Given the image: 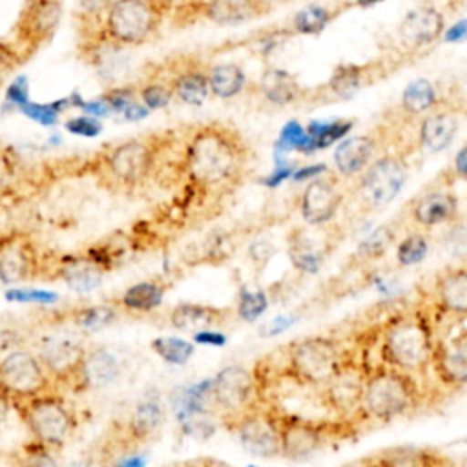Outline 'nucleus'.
<instances>
[{
  "label": "nucleus",
  "instance_id": "obj_1",
  "mask_svg": "<svg viewBox=\"0 0 467 467\" xmlns=\"http://www.w3.org/2000/svg\"><path fill=\"white\" fill-rule=\"evenodd\" d=\"M252 148L243 133L223 122L197 124L182 135L173 161V179L188 202L221 204L246 181Z\"/></svg>",
  "mask_w": 467,
  "mask_h": 467
},
{
  "label": "nucleus",
  "instance_id": "obj_2",
  "mask_svg": "<svg viewBox=\"0 0 467 467\" xmlns=\"http://www.w3.org/2000/svg\"><path fill=\"white\" fill-rule=\"evenodd\" d=\"M367 339L368 327L347 336L310 334L288 341L252 368L263 398L275 400L281 383L299 390H317L365 347Z\"/></svg>",
  "mask_w": 467,
  "mask_h": 467
},
{
  "label": "nucleus",
  "instance_id": "obj_3",
  "mask_svg": "<svg viewBox=\"0 0 467 467\" xmlns=\"http://www.w3.org/2000/svg\"><path fill=\"white\" fill-rule=\"evenodd\" d=\"M370 328L372 359L414 374L427 385L438 328L420 299L392 310L379 323L370 325Z\"/></svg>",
  "mask_w": 467,
  "mask_h": 467
},
{
  "label": "nucleus",
  "instance_id": "obj_4",
  "mask_svg": "<svg viewBox=\"0 0 467 467\" xmlns=\"http://www.w3.org/2000/svg\"><path fill=\"white\" fill-rule=\"evenodd\" d=\"M173 131L166 130L109 144L91 159L89 171L104 188L131 193L161 175L168 151L177 140Z\"/></svg>",
  "mask_w": 467,
  "mask_h": 467
},
{
  "label": "nucleus",
  "instance_id": "obj_5",
  "mask_svg": "<svg viewBox=\"0 0 467 467\" xmlns=\"http://www.w3.org/2000/svg\"><path fill=\"white\" fill-rule=\"evenodd\" d=\"M432 392L414 374L372 361L352 421L363 431L412 416L429 405Z\"/></svg>",
  "mask_w": 467,
  "mask_h": 467
},
{
  "label": "nucleus",
  "instance_id": "obj_6",
  "mask_svg": "<svg viewBox=\"0 0 467 467\" xmlns=\"http://www.w3.org/2000/svg\"><path fill=\"white\" fill-rule=\"evenodd\" d=\"M173 0H113L97 31L78 40L80 47L104 42L115 49L150 42L173 13Z\"/></svg>",
  "mask_w": 467,
  "mask_h": 467
},
{
  "label": "nucleus",
  "instance_id": "obj_7",
  "mask_svg": "<svg viewBox=\"0 0 467 467\" xmlns=\"http://www.w3.org/2000/svg\"><path fill=\"white\" fill-rule=\"evenodd\" d=\"M281 421V458L290 462H303L327 447L358 438L361 429L350 420H337L330 416H301L288 412L279 405Z\"/></svg>",
  "mask_w": 467,
  "mask_h": 467
},
{
  "label": "nucleus",
  "instance_id": "obj_8",
  "mask_svg": "<svg viewBox=\"0 0 467 467\" xmlns=\"http://www.w3.org/2000/svg\"><path fill=\"white\" fill-rule=\"evenodd\" d=\"M409 161L398 151H381L358 177L347 184V201L356 215H368L387 208L403 190Z\"/></svg>",
  "mask_w": 467,
  "mask_h": 467
},
{
  "label": "nucleus",
  "instance_id": "obj_9",
  "mask_svg": "<svg viewBox=\"0 0 467 467\" xmlns=\"http://www.w3.org/2000/svg\"><path fill=\"white\" fill-rule=\"evenodd\" d=\"M33 441L55 451L66 445L77 427V418L69 403L49 390L13 405Z\"/></svg>",
  "mask_w": 467,
  "mask_h": 467
},
{
  "label": "nucleus",
  "instance_id": "obj_10",
  "mask_svg": "<svg viewBox=\"0 0 467 467\" xmlns=\"http://www.w3.org/2000/svg\"><path fill=\"white\" fill-rule=\"evenodd\" d=\"M420 303L431 314L438 332L467 323V259L447 265L420 288Z\"/></svg>",
  "mask_w": 467,
  "mask_h": 467
},
{
  "label": "nucleus",
  "instance_id": "obj_11",
  "mask_svg": "<svg viewBox=\"0 0 467 467\" xmlns=\"http://www.w3.org/2000/svg\"><path fill=\"white\" fill-rule=\"evenodd\" d=\"M265 401L254 370L243 365H226L210 378L208 410L224 427Z\"/></svg>",
  "mask_w": 467,
  "mask_h": 467
},
{
  "label": "nucleus",
  "instance_id": "obj_12",
  "mask_svg": "<svg viewBox=\"0 0 467 467\" xmlns=\"http://www.w3.org/2000/svg\"><path fill=\"white\" fill-rule=\"evenodd\" d=\"M432 383L438 385L436 394L440 400L447 392L454 394L467 389V323L438 332L427 379L431 392Z\"/></svg>",
  "mask_w": 467,
  "mask_h": 467
},
{
  "label": "nucleus",
  "instance_id": "obj_13",
  "mask_svg": "<svg viewBox=\"0 0 467 467\" xmlns=\"http://www.w3.org/2000/svg\"><path fill=\"white\" fill-rule=\"evenodd\" d=\"M55 381L36 352L15 348L0 358V396L13 407L55 390Z\"/></svg>",
  "mask_w": 467,
  "mask_h": 467
},
{
  "label": "nucleus",
  "instance_id": "obj_14",
  "mask_svg": "<svg viewBox=\"0 0 467 467\" xmlns=\"http://www.w3.org/2000/svg\"><path fill=\"white\" fill-rule=\"evenodd\" d=\"M235 434L241 447L263 460L281 458V421L277 400H265L243 416L224 425Z\"/></svg>",
  "mask_w": 467,
  "mask_h": 467
},
{
  "label": "nucleus",
  "instance_id": "obj_15",
  "mask_svg": "<svg viewBox=\"0 0 467 467\" xmlns=\"http://www.w3.org/2000/svg\"><path fill=\"white\" fill-rule=\"evenodd\" d=\"M345 239V230L337 224L296 226L286 234V255L294 270L316 275Z\"/></svg>",
  "mask_w": 467,
  "mask_h": 467
},
{
  "label": "nucleus",
  "instance_id": "obj_16",
  "mask_svg": "<svg viewBox=\"0 0 467 467\" xmlns=\"http://www.w3.org/2000/svg\"><path fill=\"white\" fill-rule=\"evenodd\" d=\"M272 11V0H186L173 7V20L181 26L206 20L215 26H241Z\"/></svg>",
  "mask_w": 467,
  "mask_h": 467
},
{
  "label": "nucleus",
  "instance_id": "obj_17",
  "mask_svg": "<svg viewBox=\"0 0 467 467\" xmlns=\"http://www.w3.org/2000/svg\"><path fill=\"white\" fill-rule=\"evenodd\" d=\"M62 20V0H26L13 27V44L33 57L57 33Z\"/></svg>",
  "mask_w": 467,
  "mask_h": 467
},
{
  "label": "nucleus",
  "instance_id": "obj_18",
  "mask_svg": "<svg viewBox=\"0 0 467 467\" xmlns=\"http://www.w3.org/2000/svg\"><path fill=\"white\" fill-rule=\"evenodd\" d=\"M467 115V100L462 95H441L432 109L418 119L416 139L418 148L429 153L447 150Z\"/></svg>",
  "mask_w": 467,
  "mask_h": 467
},
{
  "label": "nucleus",
  "instance_id": "obj_19",
  "mask_svg": "<svg viewBox=\"0 0 467 467\" xmlns=\"http://www.w3.org/2000/svg\"><path fill=\"white\" fill-rule=\"evenodd\" d=\"M347 204V184L336 171H327L305 184L299 193L297 210L308 226L336 223Z\"/></svg>",
  "mask_w": 467,
  "mask_h": 467
},
{
  "label": "nucleus",
  "instance_id": "obj_20",
  "mask_svg": "<svg viewBox=\"0 0 467 467\" xmlns=\"http://www.w3.org/2000/svg\"><path fill=\"white\" fill-rule=\"evenodd\" d=\"M49 257L44 255L36 241L13 232L0 237V281L9 286L33 281L46 274Z\"/></svg>",
  "mask_w": 467,
  "mask_h": 467
},
{
  "label": "nucleus",
  "instance_id": "obj_21",
  "mask_svg": "<svg viewBox=\"0 0 467 467\" xmlns=\"http://www.w3.org/2000/svg\"><path fill=\"white\" fill-rule=\"evenodd\" d=\"M400 66V62H394V58H376L363 64L345 62L334 67L332 75L321 86L314 95V100H348L354 95H358L367 86H374L381 78H385L390 71H394Z\"/></svg>",
  "mask_w": 467,
  "mask_h": 467
},
{
  "label": "nucleus",
  "instance_id": "obj_22",
  "mask_svg": "<svg viewBox=\"0 0 467 467\" xmlns=\"http://www.w3.org/2000/svg\"><path fill=\"white\" fill-rule=\"evenodd\" d=\"M403 217L423 232L456 224L460 221V199L451 190V182L434 184L407 202Z\"/></svg>",
  "mask_w": 467,
  "mask_h": 467
},
{
  "label": "nucleus",
  "instance_id": "obj_23",
  "mask_svg": "<svg viewBox=\"0 0 467 467\" xmlns=\"http://www.w3.org/2000/svg\"><path fill=\"white\" fill-rule=\"evenodd\" d=\"M162 423H164V407L161 400L159 398L140 400L135 405V409L130 412L128 420L117 431V438L113 441L117 447L109 451V460H106L102 467L150 443L161 432Z\"/></svg>",
  "mask_w": 467,
  "mask_h": 467
},
{
  "label": "nucleus",
  "instance_id": "obj_24",
  "mask_svg": "<svg viewBox=\"0 0 467 467\" xmlns=\"http://www.w3.org/2000/svg\"><path fill=\"white\" fill-rule=\"evenodd\" d=\"M106 250H86L77 254H66L60 257H49L47 272H55V277L64 281L69 288L78 292L93 290L102 277L109 272L113 261Z\"/></svg>",
  "mask_w": 467,
  "mask_h": 467
},
{
  "label": "nucleus",
  "instance_id": "obj_25",
  "mask_svg": "<svg viewBox=\"0 0 467 467\" xmlns=\"http://www.w3.org/2000/svg\"><path fill=\"white\" fill-rule=\"evenodd\" d=\"M445 15L431 4H421L405 13L396 29L400 55L414 57L421 49L436 44L445 31Z\"/></svg>",
  "mask_w": 467,
  "mask_h": 467
},
{
  "label": "nucleus",
  "instance_id": "obj_26",
  "mask_svg": "<svg viewBox=\"0 0 467 467\" xmlns=\"http://www.w3.org/2000/svg\"><path fill=\"white\" fill-rule=\"evenodd\" d=\"M356 467H458V463L436 447L392 445L378 449L354 462Z\"/></svg>",
  "mask_w": 467,
  "mask_h": 467
},
{
  "label": "nucleus",
  "instance_id": "obj_27",
  "mask_svg": "<svg viewBox=\"0 0 467 467\" xmlns=\"http://www.w3.org/2000/svg\"><path fill=\"white\" fill-rule=\"evenodd\" d=\"M162 71L170 80L175 100L186 106H201L210 97L208 64L197 58H181Z\"/></svg>",
  "mask_w": 467,
  "mask_h": 467
},
{
  "label": "nucleus",
  "instance_id": "obj_28",
  "mask_svg": "<svg viewBox=\"0 0 467 467\" xmlns=\"http://www.w3.org/2000/svg\"><path fill=\"white\" fill-rule=\"evenodd\" d=\"M235 317L232 306H217L210 303L181 301L168 312V325L177 332L195 334L206 328H224Z\"/></svg>",
  "mask_w": 467,
  "mask_h": 467
},
{
  "label": "nucleus",
  "instance_id": "obj_29",
  "mask_svg": "<svg viewBox=\"0 0 467 467\" xmlns=\"http://www.w3.org/2000/svg\"><path fill=\"white\" fill-rule=\"evenodd\" d=\"M381 153V142L376 131L350 135L339 140L334 150V168L343 181L358 177L378 155Z\"/></svg>",
  "mask_w": 467,
  "mask_h": 467
},
{
  "label": "nucleus",
  "instance_id": "obj_30",
  "mask_svg": "<svg viewBox=\"0 0 467 467\" xmlns=\"http://www.w3.org/2000/svg\"><path fill=\"white\" fill-rule=\"evenodd\" d=\"M86 347L78 341H73L67 336H51L46 337L40 350L36 352L53 378L55 385H69L73 383L77 367L84 354Z\"/></svg>",
  "mask_w": 467,
  "mask_h": 467
},
{
  "label": "nucleus",
  "instance_id": "obj_31",
  "mask_svg": "<svg viewBox=\"0 0 467 467\" xmlns=\"http://www.w3.org/2000/svg\"><path fill=\"white\" fill-rule=\"evenodd\" d=\"M119 374V363L111 352L100 347H86L77 367L71 389L93 390L104 389Z\"/></svg>",
  "mask_w": 467,
  "mask_h": 467
},
{
  "label": "nucleus",
  "instance_id": "obj_32",
  "mask_svg": "<svg viewBox=\"0 0 467 467\" xmlns=\"http://www.w3.org/2000/svg\"><path fill=\"white\" fill-rule=\"evenodd\" d=\"M257 93L274 108H285L306 102L308 89L301 86L297 77L283 67H266L257 80Z\"/></svg>",
  "mask_w": 467,
  "mask_h": 467
},
{
  "label": "nucleus",
  "instance_id": "obj_33",
  "mask_svg": "<svg viewBox=\"0 0 467 467\" xmlns=\"http://www.w3.org/2000/svg\"><path fill=\"white\" fill-rule=\"evenodd\" d=\"M354 7V2H339L332 5L325 4H310L297 13L288 22L286 35H319L327 29V26L337 18L341 13Z\"/></svg>",
  "mask_w": 467,
  "mask_h": 467
},
{
  "label": "nucleus",
  "instance_id": "obj_34",
  "mask_svg": "<svg viewBox=\"0 0 467 467\" xmlns=\"http://www.w3.org/2000/svg\"><path fill=\"white\" fill-rule=\"evenodd\" d=\"M168 285L162 279H144L128 286L119 301L117 308L128 314H150L162 305Z\"/></svg>",
  "mask_w": 467,
  "mask_h": 467
},
{
  "label": "nucleus",
  "instance_id": "obj_35",
  "mask_svg": "<svg viewBox=\"0 0 467 467\" xmlns=\"http://www.w3.org/2000/svg\"><path fill=\"white\" fill-rule=\"evenodd\" d=\"M396 237H398V228H396L394 221L379 224L378 228H374L367 237H363L358 243L356 250L350 254L348 265L352 268H358V266H367V265L376 263L390 250Z\"/></svg>",
  "mask_w": 467,
  "mask_h": 467
},
{
  "label": "nucleus",
  "instance_id": "obj_36",
  "mask_svg": "<svg viewBox=\"0 0 467 467\" xmlns=\"http://www.w3.org/2000/svg\"><path fill=\"white\" fill-rule=\"evenodd\" d=\"M438 88L429 78H414L401 91L398 111L410 119H420L440 100Z\"/></svg>",
  "mask_w": 467,
  "mask_h": 467
},
{
  "label": "nucleus",
  "instance_id": "obj_37",
  "mask_svg": "<svg viewBox=\"0 0 467 467\" xmlns=\"http://www.w3.org/2000/svg\"><path fill=\"white\" fill-rule=\"evenodd\" d=\"M210 95L217 99H234L246 88V73L235 62H219L208 66Z\"/></svg>",
  "mask_w": 467,
  "mask_h": 467
},
{
  "label": "nucleus",
  "instance_id": "obj_38",
  "mask_svg": "<svg viewBox=\"0 0 467 467\" xmlns=\"http://www.w3.org/2000/svg\"><path fill=\"white\" fill-rule=\"evenodd\" d=\"M354 128V120L347 119H334V120H314L310 122L306 130V139L301 148L303 155H312L319 150H325L332 146L334 142L341 140L350 130Z\"/></svg>",
  "mask_w": 467,
  "mask_h": 467
},
{
  "label": "nucleus",
  "instance_id": "obj_39",
  "mask_svg": "<svg viewBox=\"0 0 467 467\" xmlns=\"http://www.w3.org/2000/svg\"><path fill=\"white\" fill-rule=\"evenodd\" d=\"M135 86H137L139 100L150 111L164 109L171 104V100H175L170 80L164 75V71H153V73L146 75L140 82H137Z\"/></svg>",
  "mask_w": 467,
  "mask_h": 467
},
{
  "label": "nucleus",
  "instance_id": "obj_40",
  "mask_svg": "<svg viewBox=\"0 0 467 467\" xmlns=\"http://www.w3.org/2000/svg\"><path fill=\"white\" fill-rule=\"evenodd\" d=\"M429 250H431L429 234L423 232V230L414 228V230L407 232L401 239H398L396 250H394L396 265L400 268L416 266V265H420L427 259Z\"/></svg>",
  "mask_w": 467,
  "mask_h": 467
},
{
  "label": "nucleus",
  "instance_id": "obj_41",
  "mask_svg": "<svg viewBox=\"0 0 467 467\" xmlns=\"http://www.w3.org/2000/svg\"><path fill=\"white\" fill-rule=\"evenodd\" d=\"M270 306V297L263 288H250L243 285L237 294V303L234 306L235 317L244 323L257 321Z\"/></svg>",
  "mask_w": 467,
  "mask_h": 467
},
{
  "label": "nucleus",
  "instance_id": "obj_42",
  "mask_svg": "<svg viewBox=\"0 0 467 467\" xmlns=\"http://www.w3.org/2000/svg\"><path fill=\"white\" fill-rule=\"evenodd\" d=\"M151 350L166 363L170 365H186L193 352H195V343L175 337V336H161L151 339Z\"/></svg>",
  "mask_w": 467,
  "mask_h": 467
},
{
  "label": "nucleus",
  "instance_id": "obj_43",
  "mask_svg": "<svg viewBox=\"0 0 467 467\" xmlns=\"http://www.w3.org/2000/svg\"><path fill=\"white\" fill-rule=\"evenodd\" d=\"M117 314H119V308L113 305H89V306H80L73 310L69 316V321L78 328L99 330L113 323Z\"/></svg>",
  "mask_w": 467,
  "mask_h": 467
},
{
  "label": "nucleus",
  "instance_id": "obj_44",
  "mask_svg": "<svg viewBox=\"0 0 467 467\" xmlns=\"http://www.w3.org/2000/svg\"><path fill=\"white\" fill-rule=\"evenodd\" d=\"M71 108V102L69 99H60V100H51V102H35V100H27L18 111L40 124V126H55L58 120H60V115Z\"/></svg>",
  "mask_w": 467,
  "mask_h": 467
},
{
  "label": "nucleus",
  "instance_id": "obj_45",
  "mask_svg": "<svg viewBox=\"0 0 467 467\" xmlns=\"http://www.w3.org/2000/svg\"><path fill=\"white\" fill-rule=\"evenodd\" d=\"M113 0H78L77 11V26H78V38H86L93 35L100 24L102 15L111 5Z\"/></svg>",
  "mask_w": 467,
  "mask_h": 467
},
{
  "label": "nucleus",
  "instance_id": "obj_46",
  "mask_svg": "<svg viewBox=\"0 0 467 467\" xmlns=\"http://www.w3.org/2000/svg\"><path fill=\"white\" fill-rule=\"evenodd\" d=\"M16 467H58L53 451L29 440L16 460Z\"/></svg>",
  "mask_w": 467,
  "mask_h": 467
},
{
  "label": "nucleus",
  "instance_id": "obj_47",
  "mask_svg": "<svg viewBox=\"0 0 467 467\" xmlns=\"http://www.w3.org/2000/svg\"><path fill=\"white\" fill-rule=\"evenodd\" d=\"M305 139H306L305 126L299 124L297 120H290L279 131V137L275 140V151L281 153V155H286L290 151H299L301 153Z\"/></svg>",
  "mask_w": 467,
  "mask_h": 467
},
{
  "label": "nucleus",
  "instance_id": "obj_48",
  "mask_svg": "<svg viewBox=\"0 0 467 467\" xmlns=\"http://www.w3.org/2000/svg\"><path fill=\"white\" fill-rule=\"evenodd\" d=\"M26 62V57L13 42L0 40V88Z\"/></svg>",
  "mask_w": 467,
  "mask_h": 467
},
{
  "label": "nucleus",
  "instance_id": "obj_49",
  "mask_svg": "<svg viewBox=\"0 0 467 467\" xmlns=\"http://www.w3.org/2000/svg\"><path fill=\"white\" fill-rule=\"evenodd\" d=\"M64 128H66L71 135L91 139V137H97V135L102 131V120H100V119H95V117H91V115H86V113H78V115H75V117H69V119L64 122Z\"/></svg>",
  "mask_w": 467,
  "mask_h": 467
},
{
  "label": "nucleus",
  "instance_id": "obj_50",
  "mask_svg": "<svg viewBox=\"0 0 467 467\" xmlns=\"http://www.w3.org/2000/svg\"><path fill=\"white\" fill-rule=\"evenodd\" d=\"M29 84L26 80V77H16L7 88H5V95H4V102L7 106H11L13 109H20L27 100H29Z\"/></svg>",
  "mask_w": 467,
  "mask_h": 467
},
{
  "label": "nucleus",
  "instance_id": "obj_51",
  "mask_svg": "<svg viewBox=\"0 0 467 467\" xmlns=\"http://www.w3.org/2000/svg\"><path fill=\"white\" fill-rule=\"evenodd\" d=\"M299 321V314H279L275 317H272L268 323L261 325L259 328V336L263 337H275L279 334H283L285 330H288L294 323Z\"/></svg>",
  "mask_w": 467,
  "mask_h": 467
},
{
  "label": "nucleus",
  "instance_id": "obj_52",
  "mask_svg": "<svg viewBox=\"0 0 467 467\" xmlns=\"http://www.w3.org/2000/svg\"><path fill=\"white\" fill-rule=\"evenodd\" d=\"M7 297L11 301H31V303H53L58 296L53 292H46V290H33V288H11L7 292Z\"/></svg>",
  "mask_w": 467,
  "mask_h": 467
},
{
  "label": "nucleus",
  "instance_id": "obj_53",
  "mask_svg": "<svg viewBox=\"0 0 467 467\" xmlns=\"http://www.w3.org/2000/svg\"><path fill=\"white\" fill-rule=\"evenodd\" d=\"M281 162H277V166L274 168V171L272 173H268L265 179H261V184H265L266 188H275V186H279L281 182H285L286 179H290L292 177V173H294V170L297 168L294 162H290L288 159H279Z\"/></svg>",
  "mask_w": 467,
  "mask_h": 467
},
{
  "label": "nucleus",
  "instance_id": "obj_54",
  "mask_svg": "<svg viewBox=\"0 0 467 467\" xmlns=\"http://www.w3.org/2000/svg\"><path fill=\"white\" fill-rule=\"evenodd\" d=\"M192 341L195 345H204V347H224L228 343V336L221 328H206L192 334Z\"/></svg>",
  "mask_w": 467,
  "mask_h": 467
},
{
  "label": "nucleus",
  "instance_id": "obj_55",
  "mask_svg": "<svg viewBox=\"0 0 467 467\" xmlns=\"http://www.w3.org/2000/svg\"><path fill=\"white\" fill-rule=\"evenodd\" d=\"M447 177L451 182H454V181L467 182V142L456 151L452 164L447 170Z\"/></svg>",
  "mask_w": 467,
  "mask_h": 467
},
{
  "label": "nucleus",
  "instance_id": "obj_56",
  "mask_svg": "<svg viewBox=\"0 0 467 467\" xmlns=\"http://www.w3.org/2000/svg\"><path fill=\"white\" fill-rule=\"evenodd\" d=\"M327 171H330L327 164L316 162V164L297 166V168L294 170V173H292L290 179H292L294 182H308V181H312V179H316V177H319V175H323V173H327Z\"/></svg>",
  "mask_w": 467,
  "mask_h": 467
},
{
  "label": "nucleus",
  "instance_id": "obj_57",
  "mask_svg": "<svg viewBox=\"0 0 467 467\" xmlns=\"http://www.w3.org/2000/svg\"><path fill=\"white\" fill-rule=\"evenodd\" d=\"M447 44H458L467 40V16L460 18L458 22H454L451 27H445L443 36H441Z\"/></svg>",
  "mask_w": 467,
  "mask_h": 467
},
{
  "label": "nucleus",
  "instance_id": "obj_58",
  "mask_svg": "<svg viewBox=\"0 0 467 467\" xmlns=\"http://www.w3.org/2000/svg\"><path fill=\"white\" fill-rule=\"evenodd\" d=\"M170 467H234L219 458H212V456H201V458H192V460H184L179 463H173Z\"/></svg>",
  "mask_w": 467,
  "mask_h": 467
},
{
  "label": "nucleus",
  "instance_id": "obj_59",
  "mask_svg": "<svg viewBox=\"0 0 467 467\" xmlns=\"http://www.w3.org/2000/svg\"><path fill=\"white\" fill-rule=\"evenodd\" d=\"M383 0H354V7H370L376 4H381Z\"/></svg>",
  "mask_w": 467,
  "mask_h": 467
},
{
  "label": "nucleus",
  "instance_id": "obj_60",
  "mask_svg": "<svg viewBox=\"0 0 467 467\" xmlns=\"http://www.w3.org/2000/svg\"><path fill=\"white\" fill-rule=\"evenodd\" d=\"M465 0H449V9H456L458 5H462Z\"/></svg>",
  "mask_w": 467,
  "mask_h": 467
},
{
  "label": "nucleus",
  "instance_id": "obj_61",
  "mask_svg": "<svg viewBox=\"0 0 467 467\" xmlns=\"http://www.w3.org/2000/svg\"><path fill=\"white\" fill-rule=\"evenodd\" d=\"M248 467H266V465H254V463H250Z\"/></svg>",
  "mask_w": 467,
  "mask_h": 467
},
{
  "label": "nucleus",
  "instance_id": "obj_62",
  "mask_svg": "<svg viewBox=\"0 0 467 467\" xmlns=\"http://www.w3.org/2000/svg\"><path fill=\"white\" fill-rule=\"evenodd\" d=\"M345 467H356V465H354V462H352V463H348V465H345Z\"/></svg>",
  "mask_w": 467,
  "mask_h": 467
},
{
  "label": "nucleus",
  "instance_id": "obj_63",
  "mask_svg": "<svg viewBox=\"0 0 467 467\" xmlns=\"http://www.w3.org/2000/svg\"><path fill=\"white\" fill-rule=\"evenodd\" d=\"M458 467H462V465H460V463H458Z\"/></svg>",
  "mask_w": 467,
  "mask_h": 467
}]
</instances>
